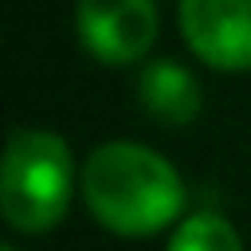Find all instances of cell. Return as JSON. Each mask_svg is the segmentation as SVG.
<instances>
[{
    "mask_svg": "<svg viewBox=\"0 0 251 251\" xmlns=\"http://www.w3.org/2000/svg\"><path fill=\"white\" fill-rule=\"evenodd\" d=\"M137 94H141L145 114L153 122H165V126H188L200 114V102H204L196 78L173 59L149 63L141 82H137Z\"/></svg>",
    "mask_w": 251,
    "mask_h": 251,
    "instance_id": "cell-5",
    "label": "cell"
},
{
    "mask_svg": "<svg viewBox=\"0 0 251 251\" xmlns=\"http://www.w3.org/2000/svg\"><path fill=\"white\" fill-rule=\"evenodd\" d=\"M4 251H16V247H4Z\"/></svg>",
    "mask_w": 251,
    "mask_h": 251,
    "instance_id": "cell-7",
    "label": "cell"
},
{
    "mask_svg": "<svg viewBox=\"0 0 251 251\" xmlns=\"http://www.w3.org/2000/svg\"><path fill=\"white\" fill-rule=\"evenodd\" d=\"M188 47L220 71H251V0H180Z\"/></svg>",
    "mask_w": 251,
    "mask_h": 251,
    "instance_id": "cell-4",
    "label": "cell"
},
{
    "mask_svg": "<svg viewBox=\"0 0 251 251\" xmlns=\"http://www.w3.org/2000/svg\"><path fill=\"white\" fill-rule=\"evenodd\" d=\"M0 208L20 231H47L71 204V153L63 137L43 129H20L8 141Z\"/></svg>",
    "mask_w": 251,
    "mask_h": 251,
    "instance_id": "cell-2",
    "label": "cell"
},
{
    "mask_svg": "<svg viewBox=\"0 0 251 251\" xmlns=\"http://www.w3.org/2000/svg\"><path fill=\"white\" fill-rule=\"evenodd\" d=\"M82 200L102 227L153 235L184 212V184L161 153L133 141H106L82 165Z\"/></svg>",
    "mask_w": 251,
    "mask_h": 251,
    "instance_id": "cell-1",
    "label": "cell"
},
{
    "mask_svg": "<svg viewBox=\"0 0 251 251\" xmlns=\"http://www.w3.org/2000/svg\"><path fill=\"white\" fill-rule=\"evenodd\" d=\"M78 39L110 67L133 63L157 39V8L153 0H78Z\"/></svg>",
    "mask_w": 251,
    "mask_h": 251,
    "instance_id": "cell-3",
    "label": "cell"
},
{
    "mask_svg": "<svg viewBox=\"0 0 251 251\" xmlns=\"http://www.w3.org/2000/svg\"><path fill=\"white\" fill-rule=\"evenodd\" d=\"M169 251H243V243L224 216L196 212L176 227V235L169 239Z\"/></svg>",
    "mask_w": 251,
    "mask_h": 251,
    "instance_id": "cell-6",
    "label": "cell"
}]
</instances>
